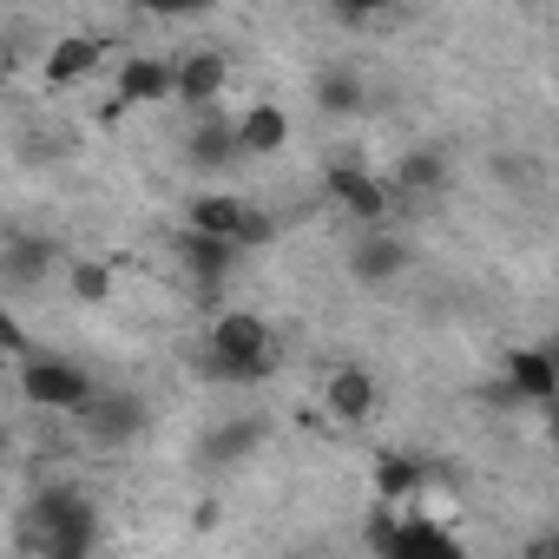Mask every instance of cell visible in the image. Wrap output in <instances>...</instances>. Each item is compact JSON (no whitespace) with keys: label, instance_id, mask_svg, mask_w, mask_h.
<instances>
[{"label":"cell","instance_id":"d6986e66","mask_svg":"<svg viewBox=\"0 0 559 559\" xmlns=\"http://www.w3.org/2000/svg\"><path fill=\"white\" fill-rule=\"evenodd\" d=\"M441 185H448L441 152H408V158L395 165V198H435Z\"/></svg>","mask_w":559,"mask_h":559},{"label":"cell","instance_id":"5b68a950","mask_svg":"<svg viewBox=\"0 0 559 559\" xmlns=\"http://www.w3.org/2000/svg\"><path fill=\"white\" fill-rule=\"evenodd\" d=\"M330 198L362 224V230H382L389 217H395V185H382L376 171H362V165H330Z\"/></svg>","mask_w":559,"mask_h":559},{"label":"cell","instance_id":"9a60e30c","mask_svg":"<svg viewBox=\"0 0 559 559\" xmlns=\"http://www.w3.org/2000/svg\"><path fill=\"white\" fill-rule=\"evenodd\" d=\"M257 448H263V415H230L204 435V467H237Z\"/></svg>","mask_w":559,"mask_h":559},{"label":"cell","instance_id":"52a82bcc","mask_svg":"<svg viewBox=\"0 0 559 559\" xmlns=\"http://www.w3.org/2000/svg\"><path fill=\"white\" fill-rule=\"evenodd\" d=\"M112 99L126 106H171L178 99V60L165 53H126L112 73Z\"/></svg>","mask_w":559,"mask_h":559},{"label":"cell","instance_id":"ac0fdd59","mask_svg":"<svg viewBox=\"0 0 559 559\" xmlns=\"http://www.w3.org/2000/svg\"><path fill=\"white\" fill-rule=\"evenodd\" d=\"M317 106H323V112H336V119L362 112V106H369V86H362V73H349V67H330V73H317Z\"/></svg>","mask_w":559,"mask_h":559},{"label":"cell","instance_id":"7a4b0ae2","mask_svg":"<svg viewBox=\"0 0 559 559\" xmlns=\"http://www.w3.org/2000/svg\"><path fill=\"white\" fill-rule=\"evenodd\" d=\"M369 552L376 559H467L461 539L448 533V520H435L421 507H376L369 513Z\"/></svg>","mask_w":559,"mask_h":559},{"label":"cell","instance_id":"e0dca14e","mask_svg":"<svg viewBox=\"0 0 559 559\" xmlns=\"http://www.w3.org/2000/svg\"><path fill=\"white\" fill-rule=\"evenodd\" d=\"M178 257H185V270H191V276H204V284H217V276H230V263H237V243L185 230V237H178Z\"/></svg>","mask_w":559,"mask_h":559},{"label":"cell","instance_id":"8fae6325","mask_svg":"<svg viewBox=\"0 0 559 559\" xmlns=\"http://www.w3.org/2000/svg\"><path fill=\"white\" fill-rule=\"evenodd\" d=\"M507 395L552 408V402H559V362H552L546 349H513V356H507Z\"/></svg>","mask_w":559,"mask_h":559},{"label":"cell","instance_id":"277c9868","mask_svg":"<svg viewBox=\"0 0 559 559\" xmlns=\"http://www.w3.org/2000/svg\"><path fill=\"white\" fill-rule=\"evenodd\" d=\"M185 230H198V237H224V243H263L270 237V217L263 211H250L243 198H230V191H198L191 198V224Z\"/></svg>","mask_w":559,"mask_h":559},{"label":"cell","instance_id":"603a6c76","mask_svg":"<svg viewBox=\"0 0 559 559\" xmlns=\"http://www.w3.org/2000/svg\"><path fill=\"white\" fill-rule=\"evenodd\" d=\"M290 559H330V552H317V546H304V552H290Z\"/></svg>","mask_w":559,"mask_h":559},{"label":"cell","instance_id":"8992f818","mask_svg":"<svg viewBox=\"0 0 559 559\" xmlns=\"http://www.w3.org/2000/svg\"><path fill=\"white\" fill-rule=\"evenodd\" d=\"M80 428H86L99 448H126V441H139V435L152 428V408H145V395H132V389H99V402L80 415Z\"/></svg>","mask_w":559,"mask_h":559},{"label":"cell","instance_id":"6da1fadb","mask_svg":"<svg viewBox=\"0 0 559 559\" xmlns=\"http://www.w3.org/2000/svg\"><path fill=\"white\" fill-rule=\"evenodd\" d=\"M270 369H276L270 323L250 317V310H224L204 336V376L224 382V389H257V382H270Z\"/></svg>","mask_w":559,"mask_h":559},{"label":"cell","instance_id":"9c48e42d","mask_svg":"<svg viewBox=\"0 0 559 559\" xmlns=\"http://www.w3.org/2000/svg\"><path fill=\"white\" fill-rule=\"evenodd\" d=\"M224 80H230V67H224L217 47H191V53H178V106H191L198 119H211V106L224 99Z\"/></svg>","mask_w":559,"mask_h":559},{"label":"cell","instance_id":"44dd1931","mask_svg":"<svg viewBox=\"0 0 559 559\" xmlns=\"http://www.w3.org/2000/svg\"><path fill=\"white\" fill-rule=\"evenodd\" d=\"M539 559H559V533H552V539H546V546H539Z\"/></svg>","mask_w":559,"mask_h":559},{"label":"cell","instance_id":"ba28073f","mask_svg":"<svg viewBox=\"0 0 559 559\" xmlns=\"http://www.w3.org/2000/svg\"><path fill=\"white\" fill-rule=\"evenodd\" d=\"M376 402H382V389H376V376H369L362 362H336V369L323 376V408H330V421L362 428V421L376 415Z\"/></svg>","mask_w":559,"mask_h":559},{"label":"cell","instance_id":"4fadbf2b","mask_svg":"<svg viewBox=\"0 0 559 559\" xmlns=\"http://www.w3.org/2000/svg\"><path fill=\"white\" fill-rule=\"evenodd\" d=\"M185 152H191V165L198 171H224V165H237L243 158V139H237V119H198L191 126V139H185Z\"/></svg>","mask_w":559,"mask_h":559},{"label":"cell","instance_id":"ffe728a7","mask_svg":"<svg viewBox=\"0 0 559 559\" xmlns=\"http://www.w3.org/2000/svg\"><path fill=\"white\" fill-rule=\"evenodd\" d=\"M67 284H73L80 304H106L112 297V270L106 263H67Z\"/></svg>","mask_w":559,"mask_h":559},{"label":"cell","instance_id":"7402d4cb","mask_svg":"<svg viewBox=\"0 0 559 559\" xmlns=\"http://www.w3.org/2000/svg\"><path fill=\"white\" fill-rule=\"evenodd\" d=\"M546 428H552V441H559V402H552V408H546Z\"/></svg>","mask_w":559,"mask_h":559},{"label":"cell","instance_id":"7c38bea8","mask_svg":"<svg viewBox=\"0 0 559 559\" xmlns=\"http://www.w3.org/2000/svg\"><path fill=\"white\" fill-rule=\"evenodd\" d=\"M99 60H106V47L93 34H60L47 47V86H80V80L99 73Z\"/></svg>","mask_w":559,"mask_h":559},{"label":"cell","instance_id":"2e32d148","mask_svg":"<svg viewBox=\"0 0 559 559\" xmlns=\"http://www.w3.org/2000/svg\"><path fill=\"white\" fill-rule=\"evenodd\" d=\"M237 139H243V158H276L290 145V112L284 106H250L237 119Z\"/></svg>","mask_w":559,"mask_h":559},{"label":"cell","instance_id":"30bf717a","mask_svg":"<svg viewBox=\"0 0 559 559\" xmlns=\"http://www.w3.org/2000/svg\"><path fill=\"white\" fill-rule=\"evenodd\" d=\"M408 263H415V250H408V237H395L389 224H382V230H362L356 250H349V270L362 276V284H395Z\"/></svg>","mask_w":559,"mask_h":559},{"label":"cell","instance_id":"3957f363","mask_svg":"<svg viewBox=\"0 0 559 559\" xmlns=\"http://www.w3.org/2000/svg\"><path fill=\"white\" fill-rule=\"evenodd\" d=\"M21 389H27L34 408H53V415H86L99 402V382L73 356H53V349H40V356L21 362Z\"/></svg>","mask_w":559,"mask_h":559},{"label":"cell","instance_id":"5bb4252c","mask_svg":"<svg viewBox=\"0 0 559 559\" xmlns=\"http://www.w3.org/2000/svg\"><path fill=\"white\" fill-rule=\"evenodd\" d=\"M53 263H60L53 237H34V230H14V237H8V284H14V290H34V284H47V276H53Z\"/></svg>","mask_w":559,"mask_h":559}]
</instances>
